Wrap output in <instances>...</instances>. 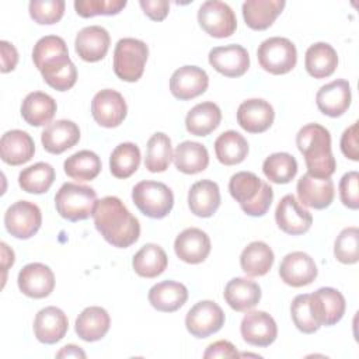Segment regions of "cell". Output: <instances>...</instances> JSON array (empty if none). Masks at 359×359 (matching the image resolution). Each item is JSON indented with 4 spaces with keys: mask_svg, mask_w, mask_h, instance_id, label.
Instances as JSON below:
<instances>
[{
    "mask_svg": "<svg viewBox=\"0 0 359 359\" xmlns=\"http://www.w3.org/2000/svg\"><path fill=\"white\" fill-rule=\"evenodd\" d=\"M32 60L46 84L57 91L70 90L77 81V69L69 57L63 38L46 35L32 49Z\"/></svg>",
    "mask_w": 359,
    "mask_h": 359,
    "instance_id": "cell-1",
    "label": "cell"
},
{
    "mask_svg": "<svg viewBox=\"0 0 359 359\" xmlns=\"http://www.w3.org/2000/svg\"><path fill=\"white\" fill-rule=\"evenodd\" d=\"M93 219L95 229L114 247L128 248L140 236L139 220L116 196H105L97 201Z\"/></svg>",
    "mask_w": 359,
    "mask_h": 359,
    "instance_id": "cell-2",
    "label": "cell"
},
{
    "mask_svg": "<svg viewBox=\"0 0 359 359\" xmlns=\"http://www.w3.org/2000/svg\"><path fill=\"white\" fill-rule=\"evenodd\" d=\"M296 144L303 154L307 172L316 178H330L337 168L331 151V135L320 123L304 125L296 135Z\"/></svg>",
    "mask_w": 359,
    "mask_h": 359,
    "instance_id": "cell-3",
    "label": "cell"
},
{
    "mask_svg": "<svg viewBox=\"0 0 359 359\" xmlns=\"http://www.w3.org/2000/svg\"><path fill=\"white\" fill-rule=\"evenodd\" d=\"M229 192L238 202L248 216H264L273 199V189L258 175L250 171H240L231 175Z\"/></svg>",
    "mask_w": 359,
    "mask_h": 359,
    "instance_id": "cell-4",
    "label": "cell"
},
{
    "mask_svg": "<svg viewBox=\"0 0 359 359\" xmlns=\"http://www.w3.org/2000/svg\"><path fill=\"white\" fill-rule=\"evenodd\" d=\"M97 203V192L87 185L65 182L55 195L57 213L69 220L79 222L93 216Z\"/></svg>",
    "mask_w": 359,
    "mask_h": 359,
    "instance_id": "cell-5",
    "label": "cell"
},
{
    "mask_svg": "<svg viewBox=\"0 0 359 359\" xmlns=\"http://www.w3.org/2000/svg\"><path fill=\"white\" fill-rule=\"evenodd\" d=\"M147 45L135 38H122L116 42L114 50V72L123 81H137L147 62Z\"/></svg>",
    "mask_w": 359,
    "mask_h": 359,
    "instance_id": "cell-6",
    "label": "cell"
},
{
    "mask_svg": "<svg viewBox=\"0 0 359 359\" xmlns=\"http://www.w3.org/2000/svg\"><path fill=\"white\" fill-rule=\"evenodd\" d=\"M136 208L147 217L163 219L174 206L172 191L158 181H140L132 189Z\"/></svg>",
    "mask_w": 359,
    "mask_h": 359,
    "instance_id": "cell-7",
    "label": "cell"
},
{
    "mask_svg": "<svg viewBox=\"0 0 359 359\" xmlns=\"http://www.w3.org/2000/svg\"><path fill=\"white\" fill-rule=\"evenodd\" d=\"M259 66L271 74H286L297 62L294 43L283 36H272L261 42L257 50Z\"/></svg>",
    "mask_w": 359,
    "mask_h": 359,
    "instance_id": "cell-8",
    "label": "cell"
},
{
    "mask_svg": "<svg viewBox=\"0 0 359 359\" xmlns=\"http://www.w3.org/2000/svg\"><path fill=\"white\" fill-rule=\"evenodd\" d=\"M202 29L215 38H227L237 28V18L231 7L219 0H208L198 10Z\"/></svg>",
    "mask_w": 359,
    "mask_h": 359,
    "instance_id": "cell-9",
    "label": "cell"
},
{
    "mask_svg": "<svg viewBox=\"0 0 359 359\" xmlns=\"http://www.w3.org/2000/svg\"><path fill=\"white\" fill-rule=\"evenodd\" d=\"M42 224L41 209L29 201L13 203L4 213L6 230L15 238H31Z\"/></svg>",
    "mask_w": 359,
    "mask_h": 359,
    "instance_id": "cell-10",
    "label": "cell"
},
{
    "mask_svg": "<svg viewBox=\"0 0 359 359\" xmlns=\"http://www.w3.org/2000/svg\"><path fill=\"white\" fill-rule=\"evenodd\" d=\"M224 313L217 303L202 300L187 313L185 327L192 337L206 338L217 332L224 325Z\"/></svg>",
    "mask_w": 359,
    "mask_h": 359,
    "instance_id": "cell-11",
    "label": "cell"
},
{
    "mask_svg": "<svg viewBox=\"0 0 359 359\" xmlns=\"http://www.w3.org/2000/svg\"><path fill=\"white\" fill-rule=\"evenodd\" d=\"M128 107L121 93L105 88L98 91L91 101L94 121L104 128H116L126 118Z\"/></svg>",
    "mask_w": 359,
    "mask_h": 359,
    "instance_id": "cell-12",
    "label": "cell"
},
{
    "mask_svg": "<svg viewBox=\"0 0 359 359\" xmlns=\"http://www.w3.org/2000/svg\"><path fill=\"white\" fill-rule=\"evenodd\" d=\"M275 220L278 227L290 236L304 234L313 224L311 213L292 194L285 195L279 201L275 210Z\"/></svg>",
    "mask_w": 359,
    "mask_h": 359,
    "instance_id": "cell-13",
    "label": "cell"
},
{
    "mask_svg": "<svg viewBox=\"0 0 359 359\" xmlns=\"http://www.w3.org/2000/svg\"><path fill=\"white\" fill-rule=\"evenodd\" d=\"M317 273L318 271L314 259L303 251L289 252L283 257L279 265L280 279L292 287L310 285L317 278Z\"/></svg>",
    "mask_w": 359,
    "mask_h": 359,
    "instance_id": "cell-14",
    "label": "cell"
},
{
    "mask_svg": "<svg viewBox=\"0 0 359 359\" xmlns=\"http://www.w3.org/2000/svg\"><path fill=\"white\" fill-rule=\"evenodd\" d=\"M18 289L28 297H48L55 287V275L52 269L41 262L27 264L17 278Z\"/></svg>",
    "mask_w": 359,
    "mask_h": 359,
    "instance_id": "cell-15",
    "label": "cell"
},
{
    "mask_svg": "<svg viewBox=\"0 0 359 359\" xmlns=\"http://www.w3.org/2000/svg\"><path fill=\"white\" fill-rule=\"evenodd\" d=\"M210 66L226 77H240L250 67V55L241 45L216 46L209 52Z\"/></svg>",
    "mask_w": 359,
    "mask_h": 359,
    "instance_id": "cell-16",
    "label": "cell"
},
{
    "mask_svg": "<svg viewBox=\"0 0 359 359\" xmlns=\"http://www.w3.org/2000/svg\"><path fill=\"white\" fill-rule=\"evenodd\" d=\"M243 339L254 346H269L278 335V327L272 316L265 311H250L247 313L240 325Z\"/></svg>",
    "mask_w": 359,
    "mask_h": 359,
    "instance_id": "cell-17",
    "label": "cell"
},
{
    "mask_svg": "<svg viewBox=\"0 0 359 359\" xmlns=\"http://www.w3.org/2000/svg\"><path fill=\"white\" fill-rule=\"evenodd\" d=\"M209 77L198 66H182L177 69L170 79L171 94L182 101L199 97L208 90Z\"/></svg>",
    "mask_w": 359,
    "mask_h": 359,
    "instance_id": "cell-18",
    "label": "cell"
},
{
    "mask_svg": "<svg viewBox=\"0 0 359 359\" xmlns=\"http://www.w3.org/2000/svg\"><path fill=\"white\" fill-rule=\"evenodd\" d=\"M299 201L313 209H325L335 196L334 182L331 178H316L306 172L296 185Z\"/></svg>",
    "mask_w": 359,
    "mask_h": 359,
    "instance_id": "cell-19",
    "label": "cell"
},
{
    "mask_svg": "<svg viewBox=\"0 0 359 359\" xmlns=\"http://www.w3.org/2000/svg\"><path fill=\"white\" fill-rule=\"evenodd\" d=\"M275 119L272 105L261 98L243 101L237 109V122L248 133H262L271 128Z\"/></svg>",
    "mask_w": 359,
    "mask_h": 359,
    "instance_id": "cell-20",
    "label": "cell"
},
{
    "mask_svg": "<svg viewBox=\"0 0 359 359\" xmlns=\"http://www.w3.org/2000/svg\"><path fill=\"white\" fill-rule=\"evenodd\" d=\"M174 251L177 257L187 264H201L210 252V238L201 229H185L177 236L174 241Z\"/></svg>",
    "mask_w": 359,
    "mask_h": 359,
    "instance_id": "cell-21",
    "label": "cell"
},
{
    "mask_svg": "<svg viewBox=\"0 0 359 359\" xmlns=\"http://www.w3.org/2000/svg\"><path fill=\"white\" fill-rule=\"evenodd\" d=\"M69 320L67 316L55 306L41 309L34 320V334L42 344H56L67 332Z\"/></svg>",
    "mask_w": 359,
    "mask_h": 359,
    "instance_id": "cell-22",
    "label": "cell"
},
{
    "mask_svg": "<svg viewBox=\"0 0 359 359\" xmlns=\"http://www.w3.org/2000/svg\"><path fill=\"white\" fill-rule=\"evenodd\" d=\"M351 86L346 80L337 79L317 91L316 102L318 109L331 118L341 116L351 105Z\"/></svg>",
    "mask_w": 359,
    "mask_h": 359,
    "instance_id": "cell-23",
    "label": "cell"
},
{
    "mask_svg": "<svg viewBox=\"0 0 359 359\" xmlns=\"http://www.w3.org/2000/svg\"><path fill=\"white\" fill-rule=\"evenodd\" d=\"M111 38L108 31L100 25H90L79 31L74 41L76 53L86 62H98L105 57Z\"/></svg>",
    "mask_w": 359,
    "mask_h": 359,
    "instance_id": "cell-24",
    "label": "cell"
},
{
    "mask_svg": "<svg viewBox=\"0 0 359 359\" xmlns=\"http://www.w3.org/2000/svg\"><path fill=\"white\" fill-rule=\"evenodd\" d=\"M79 140L80 129L77 123L69 119H59L49 123L41 135L43 149L52 154H60L72 149Z\"/></svg>",
    "mask_w": 359,
    "mask_h": 359,
    "instance_id": "cell-25",
    "label": "cell"
},
{
    "mask_svg": "<svg viewBox=\"0 0 359 359\" xmlns=\"http://www.w3.org/2000/svg\"><path fill=\"white\" fill-rule=\"evenodd\" d=\"M34 153L35 143L24 130H8L0 139V157L8 165H21L29 161Z\"/></svg>",
    "mask_w": 359,
    "mask_h": 359,
    "instance_id": "cell-26",
    "label": "cell"
},
{
    "mask_svg": "<svg viewBox=\"0 0 359 359\" xmlns=\"http://www.w3.org/2000/svg\"><path fill=\"white\" fill-rule=\"evenodd\" d=\"M311 296L316 317L321 325H334L345 314V297L334 287H320Z\"/></svg>",
    "mask_w": 359,
    "mask_h": 359,
    "instance_id": "cell-27",
    "label": "cell"
},
{
    "mask_svg": "<svg viewBox=\"0 0 359 359\" xmlns=\"http://www.w3.org/2000/svg\"><path fill=\"white\" fill-rule=\"evenodd\" d=\"M226 303L236 311L247 313L261 300V287L257 282L247 278L229 280L223 292Z\"/></svg>",
    "mask_w": 359,
    "mask_h": 359,
    "instance_id": "cell-28",
    "label": "cell"
},
{
    "mask_svg": "<svg viewBox=\"0 0 359 359\" xmlns=\"http://www.w3.org/2000/svg\"><path fill=\"white\" fill-rule=\"evenodd\" d=\"M191 213L199 217H210L220 206V189L215 181L201 180L188 192Z\"/></svg>",
    "mask_w": 359,
    "mask_h": 359,
    "instance_id": "cell-29",
    "label": "cell"
},
{
    "mask_svg": "<svg viewBox=\"0 0 359 359\" xmlns=\"http://www.w3.org/2000/svg\"><path fill=\"white\" fill-rule=\"evenodd\" d=\"M283 0H247L243 3L245 24L255 31L269 28L285 8Z\"/></svg>",
    "mask_w": 359,
    "mask_h": 359,
    "instance_id": "cell-30",
    "label": "cell"
},
{
    "mask_svg": "<svg viewBox=\"0 0 359 359\" xmlns=\"http://www.w3.org/2000/svg\"><path fill=\"white\" fill-rule=\"evenodd\" d=\"M111 318L105 309L90 306L84 309L76 318V334L87 342H95L105 337L109 330Z\"/></svg>",
    "mask_w": 359,
    "mask_h": 359,
    "instance_id": "cell-31",
    "label": "cell"
},
{
    "mask_svg": "<svg viewBox=\"0 0 359 359\" xmlns=\"http://www.w3.org/2000/svg\"><path fill=\"white\" fill-rule=\"evenodd\" d=\"M147 297L156 310L163 313H172L185 304L188 299V290L180 282L164 280L151 286Z\"/></svg>",
    "mask_w": 359,
    "mask_h": 359,
    "instance_id": "cell-32",
    "label": "cell"
},
{
    "mask_svg": "<svg viewBox=\"0 0 359 359\" xmlns=\"http://www.w3.org/2000/svg\"><path fill=\"white\" fill-rule=\"evenodd\" d=\"M57 109L56 101L46 93H29L21 104V116L31 126L49 125Z\"/></svg>",
    "mask_w": 359,
    "mask_h": 359,
    "instance_id": "cell-33",
    "label": "cell"
},
{
    "mask_svg": "<svg viewBox=\"0 0 359 359\" xmlns=\"http://www.w3.org/2000/svg\"><path fill=\"white\" fill-rule=\"evenodd\" d=\"M304 66L314 79L330 77L338 66L337 50L327 42H317L306 50Z\"/></svg>",
    "mask_w": 359,
    "mask_h": 359,
    "instance_id": "cell-34",
    "label": "cell"
},
{
    "mask_svg": "<svg viewBox=\"0 0 359 359\" xmlns=\"http://www.w3.org/2000/svg\"><path fill=\"white\" fill-rule=\"evenodd\" d=\"M220 121H222L220 108L212 101H205V102L196 104L187 114L185 128L191 135L208 136L210 132H213L219 126Z\"/></svg>",
    "mask_w": 359,
    "mask_h": 359,
    "instance_id": "cell-35",
    "label": "cell"
},
{
    "mask_svg": "<svg viewBox=\"0 0 359 359\" xmlns=\"http://www.w3.org/2000/svg\"><path fill=\"white\" fill-rule=\"evenodd\" d=\"M172 160L178 171L192 175L208 167L209 153L202 143L185 140L175 147Z\"/></svg>",
    "mask_w": 359,
    "mask_h": 359,
    "instance_id": "cell-36",
    "label": "cell"
},
{
    "mask_svg": "<svg viewBox=\"0 0 359 359\" xmlns=\"http://www.w3.org/2000/svg\"><path fill=\"white\" fill-rule=\"evenodd\" d=\"M273 251L264 241L250 243L240 255V265L245 275L257 278L269 272L273 264Z\"/></svg>",
    "mask_w": 359,
    "mask_h": 359,
    "instance_id": "cell-37",
    "label": "cell"
},
{
    "mask_svg": "<svg viewBox=\"0 0 359 359\" xmlns=\"http://www.w3.org/2000/svg\"><path fill=\"white\" fill-rule=\"evenodd\" d=\"M168 264L165 251L153 243L144 244L132 259L135 272L142 278H156L161 275Z\"/></svg>",
    "mask_w": 359,
    "mask_h": 359,
    "instance_id": "cell-38",
    "label": "cell"
},
{
    "mask_svg": "<svg viewBox=\"0 0 359 359\" xmlns=\"http://www.w3.org/2000/svg\"><path fill=\"white\" fill-rule=\"evenodd\" d=\"M215 153L224 165H236L248 154L247 139L236 130H226L215 140Z\"/></svg>",
    "mask_w": 359,
    "mask_h": 359,
    "instance_id": "cell-39",
    "label": "cell"
},
{
    "mask_svg": "<svg viewBox=\"0 0 359 359\" xmlns=\"http://www.w3.org/2000/svg\"><path fill=\"white\" fill-rule=\"evenodd\" d=\"M101 160L91 150H80L70 157H67L63 163L65 172L67 177L76 181H91L101 171Z\"/></svg>",
    "mask_w": 359,
    "mask_h": 359,
    "instance_id": "cell-40",
    "label": "cell"
},
{
    "mask_svg": "<svg viewBox=\"0 0 359 359\" xmlns=\"http://www.w3.org/2000/svg\"><path fill=\"white\" fill-rule=\"evenodd\" d=\"M55 168L43 161L24 168L18 175V185L28 194H45L55 181Z\"/></svg>",
    "mask_w": 359,
    "mask_h": 359,
    "instance_id": "cell-41",
    "label": "cell"
},
{
    "mask_svg": "<svg viewBox=\"0 0 359 359\" xmlns=\"http://www.w3.org/2000/svg\"><path fill=\"white\" fill-rule=\"evenodd\" d=\"M172 156L174 153L170 137L163 132H157L147 142L144 167L150 172H163L168 168Z\"/></svg>",
    "mask_w": 359,
    "mask_h": 359,
    "instance_id": "cell-42",
    "label": "cell"
},
{
    "mask_svg": "<svg viewBox=\"0 0 359 359\" xmlns=\"http://www.w3.org/2000/svg\"><path fill=\"white\" fill-rule=\"evenodd\" d=\"M140 164V150L135 143L118 144L109 156V170L116 178L125 180L136 172Z\"/></svg>",
    "mask_w": 359,
    "mask_h": 359,
    "instance_id": "cell-43",
    "label": "cell"
},
{
    "mask_svg": "<svg viewBox=\"0 0 359 359\" xmlns=\"http://www.w3.org/2000/svg\"><path fill=\"white\" fill-rule=\"evenodd\" d=\"M262 171L273 184H287L297 174V161L289 153H273L264 160Z\"/></svg>",
    "mask_w": 359,
    "mask_h": 359,
    "instance_id": "cell-44",
    "label": "cell"
},
{
    "mask_svg": "<svg viewBox=\"0 0 359 359\" xmlns=\"http://www.w3.org/2000/svg\"><path fill=\"white\" fill-rule=\"evenodd\" d=\"M290 314L296 328L304 334H313L320 330L321 324L316 317V311L311 303V296L297 294L290 304Z\"/></svg>",
    "mask_w": 359,
    "mask_h": 359,
    "instance_id": "cell-45",
    "label": "cell"
},
{
    "mask_svg": "<svg viewBox=\"0 0 359 359\" xmlns=\"http://www.w3.org/2000/svg\"><path fill=\"white\" fill-rule=\"evenodd\" d=\"M334 255L341 264H356L359 259V230L358 227L344 229L335 243Z\"/></svg>",
    "mask_w": 359,
    "mask_h": 359,
    "instance_id": "cell-46",
    "label": "cell"
},
{
    "mask_svg": "<svg viewBox=\"0 0 359 359\" xmlns=\"http://www.w3.org/2000/svg\"><path fill=\"white\" fill-rule=\"evenodd\" d=\"M66 3L63 0H31L28 10L36 24L50 25L62 20Z\"/></svg>",
    "mask_w": 359,
    "mask_h": 359,
    "instance_id": "cell-47",
    "label": "cell"
},
{
    "mask_svg": "<svg viewBox=\"0 0 359 359\" xmlns=\"http://www.w3.org/2000/svg\"><path fill=\"white\" fill-rule=\"evenodd\" d=\"M125 0H76V13L83 18L94 15H114L125 8Z\"/></svg>",
    "mask_w": 359,
    "mask_h": 359,
    "instance_id": "cell-48",
    "label": "cell"
},
{
    "mask_svg": "<svg viewBox=\"0 0 359 359\" xmlns=\"http://www.w3.org/2000/svg\"><path fill=\"white\" fill-rule=\"evenodd\" d=\"M359 174L358 171H349L342 175L339 181V198L341 202L349 208L356 210L359 208Z\"/></svg>",
    "mask_w": 359,
    "mask_h": 359,
    "instance_id": "cell-49",
    "label": "cell"
},
{
    "mask_svg": "<svg viewBox=\"0 0 359 359\" xmlns=\"http://www.w3.org/2000/svg\"><path fill=\"white\" fill-rule=\"evenodd\" d=\"M341 151L342 154L352 160H359V149H358V122L352 123L346 128L341 136Z\"/></svg>",
    "mask_w": 359,
    "mask_h": 359,
    "instance_id": "cell-50",
    "label": "cell"
},
{
    "mask_svg": "<svg viewBox=\"0 0 359 359\" xmlns=\"http://www.w3.org/2000/svg\"><path fill=\"white\" fill-rule=\"evenodd\" d=\"M139 4L143 13L153 21H163L170 10L167 0H140Z\"/></svg>",
    "mask_w": 359,
    "mask_h": 359,
    "instance_id": "cell-51",
    "label": "cell"
},
{
    "mask_svg": "<svg viewBox=\"0 0 359 359\" xmlns=\"http://www.w3.org/2000/svg\"><path fill=\"white\" fill-rule=\"evenodd\" d=\"M205 359H210V358H240V353L237 352L236 346L229 342V341H216L213 344H210L205 353H203Z\"/></svg>",
    "mask_w": 359,
    "mask_h": 359,
    "instance_id": "cell-52",
    "label": "cell"
},
{
    "mask_svg": "<svg viewBox=\"0 0 359 359\" xmlns=\"http://www.w3.org/2000/svg\"><path fill=\"white\" fill-rule=\"evenodd\" d=\"M1 49V73H8L15 69L18 63V52L15 46L7 41L0 42Z\"/></svg>",
    "mask_w": 359,
    "mask_h": 359,
    "instance_id": "cell-53",
    "label": "cell"
},
{
    "mask_svg": "<svg viewBox=\"0 0 359 359\" xmlns=\"http://www.w3.org/2000/svg\"><path fill=\"white\" fill-rule=\"evenodd\" d=\"M56 358H86V353L83 349H80V346L70 344V345L63 346L56 353Z\"/></svg>",
    "mask_w": 359,
    "mask_h": 359,
    "instance_id": "cell-54",
    "label": "cell"
},
{
    "mask_svg": "<svg viewBox=\"0 0 359 359\" xmlns=\"http://www.w3.org/2000/svg\"><path fill=\"white\" fill-rule=\"evenodd\" d=\"M13 264H14L13 250H10L6 243H1V265H3V272H4V276H3L4 280H6V273H7L8 266H11Z\"/></svg>",
    "mask_w": 359,
    "mask_h": 359,
    "instance_id": "cell-55",
    "label": "cell"
}]
</instances>
